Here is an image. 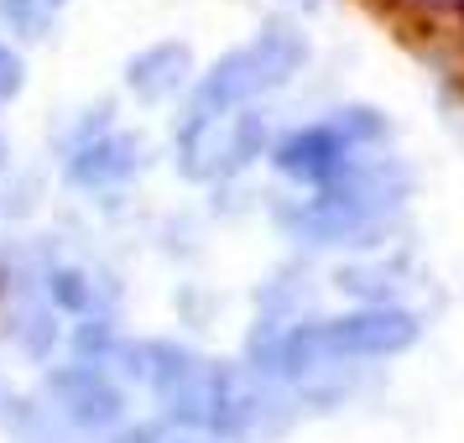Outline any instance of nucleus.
Returning a JSON list of instances; mask_svg holds the SVG:
<instances>
[{"label": "nucleus", "mask_w": 464, "mask_h": 443, "mask_svg": "<svg viewBox=\"0 0 464 443\" xmlns=\"http://www.w3.org/2000/svg\"><path fill=\"white\" fill-rule=\"evenodd\" d=\"M401 47L418 58L449 68V79L464 84V0H360Z\"/></svg>", "instance_id": "f257e3e1"}]
</instances>
